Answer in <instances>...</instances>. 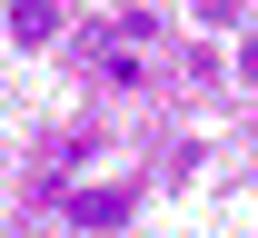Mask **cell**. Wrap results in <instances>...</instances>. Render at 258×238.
Instances as JSON below:
<instances>
[{
    "label": "cell",
    "mask_w": 258,
    "mask_h": 238,
    "mask_svg": "<svg viewBox=\"0 0 258 238\" xmlns=\"http://www.w3.org/2000/svg\"><path fill=\"white\" fill-rule=\"evenodd\" d=\"M60 218H70V228H119V218H129V179H99V189H70V199H60Z\"/></svg>",
    "instance_id": "obj_1"
},
{
    "label": "cell",
    "mask_w": 258,
    "mask_h": 238,
    "mask_svg": "<svg viewBox=\"0 0 258 238\" xmlns=\"http://www.w3.org/2000/svg\"><path fill=\"white\" fill-rule=\"evenodd\" d=\"M238 80H258V30H248V40H238Z\"/></svg>",
    "instance_id": "obj_3"
},
{
    "label": "cell",
    "mask_w": 258,
    "mask_h": 238,
    "mask_svg": "<svg viewBox=\"0 0 258 238\" xmlns=\"http://www.w3.org/2000/svg\"><path fill=\"white\" fill-rule=\"evenodd\" d=\"M10 30L30 40V50H40V40H60V0H10Z\"/></svg>",
    "instance_id": "obj_2"
}]
</instances>
